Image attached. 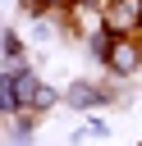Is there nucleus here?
<instances>
[{"mask_svg":"<svg viewBox=\"0 0 142 146\" xmlns=\"http://www.w3.org/2000/svg\"><path fill=\"white\" fill-rule=\"evenodd\" d=\"M46 78H37V68L27 64H14L0 73V110L14 119V114H37V91H41Z\"/></svg>","mask_w":142,"mask_h":146,"instance_id":"nucleus-1","label":"nucleus"},{"mask_svg":"<svg viewBox=\"0 0 142 146\" xmlns=\"http://www.w3.org/2000/svg\"><path fill=\"white\" fill-rule=\"evenodd\" d=\"M101 18L115 36H137L142 32V0H105Z\"/></svg>","mask_w":142,"mask_h":146,"instance_id":"nucleus-2","label":"nucleus"},{"mask_svg":"<svg viewBox=\"0 0 142 146\" xmlns=\"http://www.w3.org/2000/svg\"><path fill=\"white\" fill-rule=\"evenodd\" d=\"M64 100L73 105V114H92V110H101V105L115 100V87H101V82H92V78H73L69 91H64Z\"/></svg>","mask_w":142,"mask_h":146,"instance_id":"nucleus-3","label":"nucleus"},{"mask_svg":"<svg viewBox=\"0 0 142 146\" xmlns=\"http://www.w3.org/2000/svg\"><path fill=\"white\" fill-rule=\"evenodd\" d=\"M105 68H110V78H133V73H142V41H137V36H115Z\"/></svg>","mask_w":142,"mask_h":146,"instance_id":"nucleus-4","label":"nucleus"},{"mask_svg":"<svg viewBox=\"0 0 142 146\" xmlns=\"http://www.w3.org/2000/svg\"><path fill=\"white\" fill-rule=\"evenodd\" d=\"M82 41H87V55H92L96 64H105V59H110V46H115V32H110V27H96V32H87Z\"/></svg>","mask_w":142,"mask_h":146,"instance_id":"nucleus-5","label":"nucleus"},{"mask_svg":"<svg viewBox=\"0 0 142 146\" xmlns=\"http://www.w3.org/2000/svg\"><path fill=\"white\" fill-rule=\"evenodd\" d=\"M9 146H32V114H14V123H9Z\"/></svg>","mask_w":142,"mask_h":146,"instance_id":"nucleus-6","label":"nucleus"},{"mask_svg":"<svg viewBox=\"0 0 142 146\" xmlns=\"http://www.w3.org/2000/svg\"><path fill=\"white\" fill-rule=\"evenodd\" d=\"M14 64H27L23 59V36L14 27H5V68H14Z\"/></svg>","mask_w":142,"mask_h":146,"instance_id":"nucleus-7","label":"nucleus"},{"mask_svg":"<svg viewBox=\"0 0 142 146\" xmlns=\"http://www.w3.org/2000/svg\"><path fill=\"white\" fill-rule=\"evenodd\" d=\"M18 9H23L27 18H46V14L55 9V0H18Z\"/></svg>","mask_w":142,"mask_h":146,"instance_id":"nucleus-8","label":"nucleus"},{"mask_svg":"<svg viewBox=\"0 0 142 146\" xmlns=\"http://www.w3.org/2000/svg\"><path fill=\"white\" fill-rule=\"evenodd\" d=\"M137 41H142V36H137Z\"/></svg>","mask_w":142,"mask_h":146,"instance_id":"nucleus-9","label":"nucleus"}]
</instances>
